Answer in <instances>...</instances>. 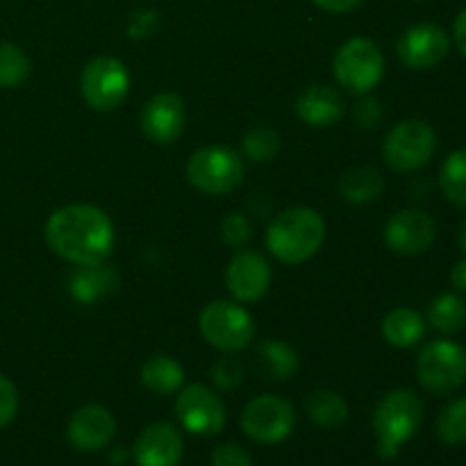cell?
<instances>
[{
    "mask_svg": "<svg viewBox=\"0 0 466 466\" xmlns=\"http://www.w3.org/2000/svg\"><path fill=\"white\" fill-rule=\"evenodd\" d=\"M46 244L76 267L107 262L114 250V223L96 205L73 203L55 209L46 221Z\"/></svg>",
    "mask_w": 466,
    "mask_h": 466,
    "instance_id": "6da1fadb",
    "label": "cell"
},
{
    "mask_svg": "<svg viewBox=\"0 0 466 466\" xmlns=\"http://www.w3.org/2000/svg\"><path fill=\"white\" fill-rule=\"evenodd\" d=\"M268 253L282 264H303L321 250L326 221L312 208H291L278 214L267 228Z\"/></svg>",
    "mask_w": 466,
    "mask_h": 466,
    "instance_id": "7a4b0ae2",
    "label": "cell"
},
{
    "mask_svg": "<svg viewBox=\"0 0 466 466\" xmlns=\"http://www.w3.org/2000/svg\"><path fill=\"white\" fill-rule=\"evenodd\" d=\"M423 423V400L412 390H394L373 412L376 451L382 460H394Z\"/></svg>",
    "mask_w": 466,
    "mask_h": 466,
    "instance_id": "3957f363",
    "label": "cell"
},
{
    "mask_svg": "<svg viewBox=\"0 0 466 466\" xmlns=\"http://www.w3.org/2000/svg\"><path fill=\"white\" fill-rule=\"evenodd\" d=\"M337 85L353 96H367L385 76V55L376 41L353 36L335 53L332 62Z\"/></svg>",
    "mask_w": 466,
    "mask_h": 466,
    "instance_id": "277c9868",
    "label": "cell"
},
{
    "mask_svg": "<svg viewBox=\"0 0 466 466\" xmlns=\"http://www.w3.org/2000/svg\"><path fill=\"white\" fill-rule=\"evenodd\" d=\"M244 157L228 146H203L191 153L187 177L208 196L230 194L244 180Z\"/></svg>",
    "mask_w": 466,
    "mask_h": 466,
    "instance_id": "5b68a950",
    "label": "cell"
},
{
    "mask_svg": "<svg viewBox=\"0 0 466 466\" xmlns=\"http://www.w3.org/2000/svg\"><path fill=\"white\" fill-rule=\"evenodd\" d=\"M205 341L221 353H241L255 337V323L244 305L232 300H212L198 317Z\"/></svg>",
    "mask_w": 466,
    "mask_h": 466,
    "instance_id": "8992f818",
    "label": "cell"
},
{
    "mask_svg": "<svg viewBox=\"0 0 466 466\" xmlns=\"http://www.w3.org/2000/svg\"><path fill=\"white\" fill-rule=\"evenodd\" d=\"M437 150V132L421 118H408L387 132L382 159L396 173H414L426 167Z\"/></svg>",
    "mask_w": 466,
    "mask_h": 466,
    "instance_id": "52a82bcc",
    "label": "cell"
},
{
    "mask_svg": "<svg viewBox=\"0 0 466 466\" xmlns=\"http://www.w3.org/2000/svg\"><path fill=\"white\" fill-rule=\"evenodd\" d=\"M417 378L428 394H453L466 382V349L451 339L428 341L419 353Z\"/></svg>",
    "mask_w": 466,
    "mask_h": 466,
    "instance_id": "ba28073f",
    "label": "cell"
},
{
    "mask_svg": "<svg viewBox=\"0 0 466 466\" xmlns=\"http://www.w3.org/2000/svg\"><path fill=\"white\" fill-rule=\"evenodd\" d=\"M82 100L96 112H112L130 94V73L116 57H94L80 76Z\"/></svg>",
    "mask_w": 466,
    "mask_h": 466,
    "instance_id": "9c48e42d",
    "label": "cell"
},
{
    "mask_svg": "<svg viewBox=\"0 0 466 466\" xmlns=\"http://www.w3.org/2000/svg\"><path fill=\"white\" fill-rule=\"evenodd\" d=\"M296 410L276 394L255 396L241 412V431L258 444H280L294 432Z\"/></svg>",
    "mask_w": 466,
    "mask_h": 466,
    "instance_id": "30bf717a",
    "label": "cell"
},
{
    "mask_svg": "<svg viewBox=\"0 0 466 466\" xmlns=\"http://www.w3.org/2000/svg\"><path fill=\"white\" fill-rule=\"evenodd\" d=\"M176 417L185 431L212 437L226 428V405L208 385H189L177 394Z\"/></svg>",
    "mask_w": 466,
    "mask_h": 466,
    "instance_id": "8fae6325",
    "label": "cell"
},
{
    "mask_svg": "<svg viewBox=\"0 0 466 466\" xmlns=\"http://www.w3.org/2000/svg\"><path fill=\"white\" fill-rule=\"evenodd\" d=\"M396 53L412 71H431L449 57L451 36L437 23H417L399 36Z\"/></svg>",
    "mask_w": 466,
    "mask_h": 466,
    "instance_id": "7c38bea8",
    "label": "cell"
},
{
    "mask_svg": "<svg viewBox=\"0 0 466 466\" xmlns=\"http://www.w3.org/2000/svg\"><path fill=\"white\" fill-rule=\"evenodd\" d=\"M226 287L239 303H258L271 287V264L259 250L239 248L226 267Z\"/></svg>",
    "mask_w": 466,
    "mask_h": 466,
    "instance_id": "4fadbf2b",
    "label": "cell"
},
{
    "mask_svg": "<svg viewBox=\"0 0 466 466\" xmlns=\"http://www.w3.org/2000/svg\"><path fill=\"white\" fill-rule=\"evenodd\" d=\"M437 226L421 209H400L387 221L385 244L396 255H421L435 244Z\"/></svg>",
    "mask_w": 466,
    "mask_h": 466,
    "instance_id": "5bb4252c",
    "label": "cell"
},
{
    "mask_svg": "<svg viewBox=\"0 0 466 466\" xmlns=\"http://www.w3.org/2000/svg\"><path fill=\"white\" fill-rule=\"evenodd\" d=\"M141 132L148 137L153 144L168 146L177 141V137L185 132L187 107L185 100L173 91L155 94L141 109Z\"/></svg>",
    "mask_w": 466,
    "mask_h": 466,
    "instance_id": "9a60e30c",
    "label": "cell"
},
{
    "mask_svg": "<svg viewBox=\"0 0 466 466\" xmlns=\"http://www.w3.org/2000/svg\"><path fill=\"white\" fill-rule=\"evenodd\" d=\"M182 453H185L182 435L173 423L167 421L146 426L132 449L137 466H177Z\"/></svg>",
    "mask_w": 466,
    "mask_h": 466,
    "instance_id": "2e32d148",
    "label": "cell"
},
{
    "mask_svg": "<svg viewBox=\"0 0 466 466\" xmlns=\"http://www.w3.org/2000/svg\"><path fill=\"white\" fill-rule=\"evenodd\" d=\"M66 435L68 441L82 453H98L116 435V421L103 405H85L73 412Z\"/></svg>",
    "mask_w": 466,
    "mask_h": 466,
    "instance_id": "e0dca14e",
    "label": "cell"
},
{
    "mask_svg": "<svg viewBox=\"0 0 466 466\" xmlns=\"http://www.w3.org/2000/svg\"><path fill=\"white\" fill-rule=\"evenodd\" d=\"M250 367L262 380L287 382L299 373L300 360L294 346L282 339H264L253 349Z\"/></svg>",
    "mask_w": 466,
    "mask_h": 466,
    "instance_id": "ac0fdd59",
    "label": "cell"
},
{
    "mask_svg": "<svg viewBox=\"0 0 466 466\" xmlns=\"http://www.w3.org/2000/svg\"><path fill=\"white\" fill-rule=\"evenodd\" d=\"M346 103L341 91L328 85H312L296 100V114L309 127H328L344 116Z\"/></svg>",
    "mask_w": 466,
    "mask_h": 466,
    "instance_id": "d6986e66",
    "label": "cell"
},
{
    "mask_svg": "<svg viewBox=\"0 0 466 466\" xmlns=\"http://www.w3.org/2000/svg\"><path fill=\"white\" fill-rule=\"evenodd\" d=\"M426 335V321L417 309L396 308L382 319V337L394 349H414Z\"/></svg>",
    "mask_w": 466,
    "mask_h": 466,
    "instance_id": "ffe728a7",
    "label": "cell"
},
{
    "mask_svg": "<svg viewBox=\"0 0 466 466\" xmlns=\"http://www.w3.org/2000/svg\"><path fill=\"white\" fill-rule=\"evenodd\" d=\"M118 273L109 264H96V267H80L71 278V294L80 303H96L98 299L116 289Z\"/></svg>",
    "mask_w": 466,
    "mask_h": 466,
    "instance_id": "44dd1931",
    "label": "cell"
},
{
    "mask_svg": "<svg viewBox=\"0 0 466 466\" xmlns=\"http://www.w3.org/2000/svg\"><path fill=\"white\" fill-rule=\"evenodd\" d=\"M305 412L309 421L326 431H335L349 421V403L344 396L332 390H317L305 400Z\"/></svg>",
    "mask_w": 466,
    "mask_h": 466,
    "instance_id": "7402d4cb",
    "label": "cell"
},
{
    "mask_svg": "<svg viewBox=\"0 0 466 466\" xmlns=\"http://www.w3.org/2000/svg\"><path fill=\"white\" fill-rule=\"evenodd\" d=\"M385 189V177L373 167H355L344 173L339 182L341 198L353 205H367L380 198Z\"/></svg>",
    "mask_w": 466,
    "mask_h": 466,
    "instance_id": "603a6c76",
    "label": "cell"
},
{
    "mask_svg": "<svg viewBox=\"0 0 466 466\" xmlns=\"http://www.w3.org/2000/svg\"><path fill=\"white\" fill-rule=\"evenodd\" d=\"M141 382L146 390H150L157 396H171L185 382V371L177 364V360L168 358V355H153L146 360L141 367Z\"/></svg>",
    "mask_w": 466,
    "mask_h": 466,
    "instance_id": "cb8c5ba5",
    "label": "cell"
},
{
    "mask_svg": "<svg viewBox=\"0 0 466 466\" xmlns=\"http://www.w3.org/2000/svg\"><path fill=\"white\" fill-rule=\"evenodd\" d=\"M428 323L441 335H458L466 328V300L460 294H440L428 308Z\"/></svg>",
    "mask_w": 466,
    "mask_h": 466,
    "instance_id": "d4e9b609",
    "label": "cell"
},
{
    "mask_svg": "<svg viewBox=\"0 0 466 466\" xmlns=\"http://www.w3.org/2000/svg\"><path fill=\"white\" fill-rule=\"evenodd\" d=\"M32 62L21 46L0 41V89H16L30 77Z\"/></svg>",
    "mask_w": 466,
    "mask_h": 466,
    "instance_id": "484cf974",
    "label": "cell"
},
{
    "mask_svg": "<svg viewBox=\"0 0 466 466\" xmlns=\"http://www.w3.org/2000/svg\"><path fill=\"white\" fill-rule=\"evenodd\" d=\"M440 187L446 198L466 209V148L453 150L440 168Z\"/></svg>",
    "mask_w": 466,
    "mask_h": 466,
    "instance_id": "4316f807",
    "label": "cell"
},
{
    "mask_svg": "<svg viewBox=\"0 0 466 466\" xmlns=\"http://www.w3.org/2000/svg\"><path fill=\"white\" fill-rule=\"evenodd\" d=\"M437 437L449 446L466 444V399H455L440 412L435 423Z\"/></svg>",
    "mask_w": 466,
    "mask_h": 466,
    "instance_id": "83f0119b",
    "label": "cell"
},
{
    "mask_svg": "<svg viewBox=\"0 0 466 466\" xmlns=\"http://www.w3.org/2000/svg\"><path fill=\"white\" fill-rule=\"evenodd\" d=\"M241 150L244 157L253 164L271 162L280 150V135L273 127H253L241 139Z\"/></svg>",
    "mask_w": 466,
    "mask_h": 466,
    "instance_id": "f1b7e54d",
    "label": "cell"
},
{
    "mask_svg": "<svg viewBox=\"0 0 466 466\" xmlns=\"http://www.w3.org/2000/svg\"><path fill=\"white\" fill-rule=\"evenodd\" d=\"M221 237L230 248H246V244L253 237V226L241 212H230L221 221Z\"/></svg>",
    "mask_w": 466,
    "mask_h": 466,
    "instance_id": "f546056e",
    "label": "cell"
},
{
    "mask_svg": "<svg viewBox=\"0 0 466 466\" xmlns=\"http://www.w3.org/2000/svg\"><path fill=\"white\" fill-rule=\"evenodd\" d=\"M212 380L218 390L230 391L237 390L244 380V364L235 358H221L212 367Z\"/></svg>",
    "mask_w": 466,
    "mask_h": 466,
    "instance_id": "4dcf8cb0",
    "label": "cell"
},
{
    "mask_svg": "<svg viewBox=\"0 0 466 466\" xmlns=\"http://www.w3.org/2000/svg\"><path fill=\"white\" fill-rule=\"evenodd\" d=\"M358 103L353 105V118L360 127L364 130H373V127L380 126L382 121V103L371 96H358Z\"/></svg>",
    "mask_w": 466,
    "mask_h": 466,
    "instance_id": "1f68e13d",
    "label": "cell"
},
{
    "mask_svg": "<svg viewBox=\"0 0 466 466\" xmlns=\"http://www.w3.org/2000/svg\"><path fill=\"white\" fill-rule=\"evenodd\" d=\"M212 466H255L248 451L239 444H218L212 451Z\"/></svg>",
    "mask_w": 466,
    "mask_h": 466,
    "instance_id": "d6a6232c",
    "label": "cell"
},
{
    "mask_svg": "<svg viewBox=\"0 0 466 466\" xmlns=\"http://www.w3.org/2000/svg\"><path fill=\"white\" fill-rule=\"evenodd\" d=\"M18 412V390L7 376H0V431L14 421Z\"/></svg>",
    "mask_w": 466,
    "mask_h": 466,
    "instance_id": "836d02e7",
    "label": "cell"
},
{
    "mask_svg": "<svg viewBox=\"0 0 466 466\" xmlns=\"http://www.w3.org/2000/svg\"><path fill=\"white\" fill-rule=\"evenodd\" d=\"M319 9L330 14H349L358 9L364 0H312Z\"/></svg>",
    "mask_w": 466,
    "mask_h": 466,
    "instance_id": "e575fe53",
    "label": "cell"
},
{
    "mask_svg": "<svg viewBox=\"0 0 466 466\" xmlns=\"http://www.w3.org/2000/svg\"><path fill=\"white\" fill-rule=\"evenodd\" d=\"M453 41L455 46H458L460 53L466 57V9L455 16V23H453Z\"/></svg>",
    "mask_w": 466,
    "mask_h": 466,
    "instance_id": "d590c367",
    "label": "cell"
},
{
    "mask_svg": "<svg viewBox=\"0 0 466 466\" xmlns=\"http://www.w3.org/2000/svg\"><path fill=\"white\" fill-rule=\"evenodd\" d=\"M451 282L460 294H466V258L451 268Z\"/></svg>",
    "mask_w": 466,
    "mask_h": 466,
    "instance_id": "8d00e7d4",
    "label": "cell"
},
{
    "mask_svg": "<svg viewBox=\"0 0 466 466\" xmlns=\"http://www.w3.org/2000/svg\"><path fill=\"white\" fill-rule=\"evenodd\" d=\"M458 246H460V250L466 255V218L460 223V228H458Z\"/></svg>",
    "mask_w": 466,
    "mask_h": 466,
    "instance_id": "74e56055",
    "label": "cell"
},
{
    "mask_svg": "<svg viewBox=\"0 0 466 466\" xmlns=\"http://www.w3.org/2000/svg\"><path fill=\"white\" fill-rule=\"evenodd\" d=\"M417 3H426V0H417Z\"/></svg>",
    "mask_w": 466,
    "mask_h": 466,
    "instance_id": "f35d334b",
    "label": "cell"
}]
</instances>
